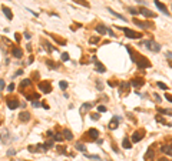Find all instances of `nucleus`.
<instances>
[{"instance_id": "obj_20", "label": "nucleus", "mask_w": 172, "mask_h": 161, "mask_svg": "<svg viewBox=\"0 0 172 161\" xmlns=\"http://www.w3.org/2000/svg\"><path fill=\"white\" fill-rule=\"evenodd\" d=\"M95 30H96L97 33H99V34H105V33H106V27L103 26V24H97Z\"/></svg>"}, {"instance_id": "obj_29", "label": "nucleus", "mask_w": 172, "mask_h": 161, "mask_svg": "<svg viewBox=\"0 0 172 161\" xmlns=\"http://www.w3.org/2000/svg\"><path fill=\"white\" fill-rule=\"evenodd\" d=\"M76 148H78L79 151H86V147H85L83 144H80V143H78V144H76Z\"/></svg>"}, {"instance_id": "obj_38", "label": "nucleus", "mask_w": 172, "mask_h": 161, "mask_svg": "<svg viewBox=\"0 0 172 161\" xmlns=\"http://www.w3.org/2000/svg\"><path fill=\"white\" fill-rule=\"evenodd\" d=\"M97 111H101V113H105V111H106V107H105V105H99V107H97Z\"/></svg>"}, {"instance_id": "obj_22", "label": "nucleus", "mask_w": 172, "mask_h": 161, "mask_svg": "<svg viewBox=\"0 0 172 161\" xmlns=\"http://www.w3.org/2000/svg\"><path fill=\"white\" fill-rule=\"evenodd\" d=\"M52 147H53V140H47L43 144V150H49V148H52Z\"/></svg>"}, {"instance_id": "obj_7", "label": "nucleus", "mask_w": 172, "mask_h": 161, "mask_svg": "<svg viewBox=\"0 0 172 161\" xmlns=\"http://www.w3.org/2000/svg\"><path fill=\"white\" fill-rule=\"evenodd\" d=\"M143 83H145V80L141 77H136V78H133V80H131V86H133L135 88H139L141 86H143Z\"/></svg>"}, {"instance_id": "obj_52", "label": "nucleus", "mask_w": 172, "mask_h": 161, "mask_svg": "<svg viewBox=\"0 0 172 161\" xmlns=\"http://www.w3.org/2000/svg\"><path fill=\"white\" fill-rule=\"evenodd\" d=\"M171 126H172V124H171Z\"/></svg>"}, {"instance_id": "obj_14", "label": "nucleus", "mask_w": 172, "mask_h": 161, "mask_svg": "<svg viewBox=\"0 0 172 161\" xmlns=\"http://www.w3.org/2000/svg\"><path fill=\"white\" fill-rule=\"evenodd\" d=\"M2 10H3V13H5V16L7 19H9V20H12V19H13V14H12V10L9 9V7H6V6H3V7H2Z\"/></svg>"}, {"instance_id": "obj_12", "label": "nucleus", "mask_w": 172, "mask_h": 161, "mask_svg": "<svg viewBox=\"0 0 172 161\" xmlns=\"http://www.w3.org/2000/svg\"><path fill=\"white\" fill-rule=\"evenodd\" d=\"M139 13L143 14V16H146V17H155V13H154V12H151V10H148V9H143V7L139 10Z\"/></svg>"}, {"instance_id": "obj_11", "label": "nucleus", "mask_w": 172, "mask_h": 161, "mask_svg": "<svg viewBox=\"0 0 172 161\" xmlns=\"http://www.w3.org/2000/svg\"><path fill=\"white\" fill-rule=\"evenodd\" d=\"M12 54H13V57L20 59V57H23V50L20 47H14L13 50H12Z\"/></svg>"}, {"instance_id": "obj_41", "label": "nucleus", "mask_w": 172, "mask_h": 161, "mask_svg": "<svg viewBox=\"0 0 172 161\" xmlns=\"http://www.w3.org/2000/svg\"><path fill=\"white\" fill-rule=\"evenodd\" d=\"M89 41H90V44H95V43H97V41H99V39H97V37H92Z\"/></svg>"}, {"instance_id": "obj_3", "label": "nucleus", "mask_w": 172, "mask_h": 161, "mask_svg": "<svg viewBox=\"0 0 172 161\" xmlns=\"http://www.w3.org/2000/svg\"><path fill=\"white\" fill-rule=\"evenodd\" d=\"M39 90L44 94H49V93L52 91V84L49 83L47 80H43V81H40L39 83Z\"/></svg>"}, {"instance_id": "obj_32", "label": "nucleus", "mask_w": 172, "mask_h": 161, "mask_svg": "<svg viewBox=\"0 0 172 161\" xmlns=\"http://www.w3.org/2000/svg\"><path fill=\"white\" fill-rule=\"evenodd\" d=\"M26 86H30V80H29V78H26V80H23L22 81V88L26 87Z\"/></svg>"}, {"instance_id": "obj_15", "label": "nucleus", "mask_w": 172, "mask_h": 161, "mask_svg": "<svg viewBox=\"0 0 172 161\" xmlns=\"http://www.w3.org/2000/svg\"><path fill=\"white\" fill-rule=\"evenodd\" d=\"M95 67H96V71H99V73H105L106 69H105V66L102 64L101 61H95Z\"/></svg>"}, {"instance_id": "obj_2", "label": "nucleus", "mask_w": 172, "mask_h": 161, "mask_svg": "<svg viewBox=\"0 0 172 161\" xmlns=\"http://www.w3.org/2000/svg\"><path fill=\"white\" fill-rule=\"evenodd\" d=\"M119 30H122L126 34V37H129V39H141L142 33H139V31H135V30H131V29H128V27H120L119 26Z\"/></svg>"}, {"instance_id": "obj_51", "label": "nucleus", "mask_w": 172, "mask_h": 161, "mask_svg": "<svg viewBox=\"0 0 172 161\" xmlns=\"http://www.w3.org/2000/svg\"><path fill=\"white\" fill-rule=\"evenodd\" d=\"M158 161H168V160H166V158H163V157H162V158H159Z\"/></svg>"}, {"instance_id": "obj_5", "label": "nucleus", "mask_w": 172, "mask_h": 161, "mask_svg": "<svg viewBox=\"0 0 172 161\" xmlns=\"http://www.w3.org/2000/svg\"><path fill=\"white\" fill-rule=\"evenodd\" d=\"M143 135H145V131H143V130H138V131H135V133L132 134V137H131V138H132V143H139V141L142 140V137H143Z\"/></svg>"}, {"instance_id": "obj_45", "label": "nucleus", "mask_w": 172, "mask_h": 161, "mask_svg": "<svg viewBox=\"0 0 172 161\" xmlns=\"http://www.w3.org/2000/svg\"><path fill=\"white\" fill-rule=\"evenodd\" d=\"M16 154V150H9L7 151V155H14Z\"/></svg>"}, {"instance_id": "obj_49", "label": "nucleus", "mask_w": 172, "mask_h": 161, "mask_svg": "<svg viewBox=\"0 0 172 161\" xmlns=\"http://www.w3.org/2000/svg\"><path fill=\"white\" fill-rule=\"evenodd\" d=\"M154 97H155V100L156 101H161V97H159L158 94H154Z\"/></svg>"}, {"instance_id": "obj_8", "label": "nucleus", "mask_w": 172, "mask_h": 161, "mask_svg": "<svg viewBox=\"0 0 172 161\" xmlns=\"http://www.w3.org/2000/svg\"><path fill=\"white\" fill-rule=\"evenodd\" d=\"M85 137H89L90 140H96L97 137H99V131L95 130V128H90V130H88V133L85 134Z\"/></svg>"}, {"instance_id": "obj_35", "label": "nucleus", "mask_w": 172, "mask_h": 161, "mask_svg": "<svg viewBox=\"0 0 172 161\" xmlns=\"http://www.w3.org/2000/svg\"><path fill=\"white\" fill-rule=\"evenodd\" d=\"M62 60L63 61H69V54H67V53H63L62 54Z\"/></svg>"}, {"instance_id": "obj_28", "label": "nucleus", "mask_w": 172, "mask_h": 161, "mask_svg": "<svg viewBox=\"0 0 172 161\" xmlns=\"http://www.w3.org/2000/svg\"><path fill=\"white\" fill-rule=\"evenodd\" d=\"M26 97L29 100H36V98H39V94H37V93H36V94H27Z\"/></svg>"}, {"instance_id": "obj_36", "label": "nucleus", "mask_w": 172, "mask_h": 161, "mask_svg": "<svg viewBox=\"0 0 172 161\" xmlns=\"http://www.w3.org/2000/svg\"><path fill=\"white\" fill-rule=\"evenodd\" d=\"M13 90H14V83H10V84H9V87H7V91L12 93Z\"/></svg>"}, {"instance_id": "obj_46", "label": "nucleus", "mask_w": 172, "mask_h": 161, "mask_svg": "<svg viewBox=\"0 0 172 161\" xmlns=\"http://www.w3.org/2000/svg\"><path fill=\"white\" fill-rule=\"evenodd\" d=\"M165 98H166L168 101H171V103H172V96H171V94H165Z\"/></svg>"}, {"instance_id": "obj_40", "label": "nucleus", "mask_w": 172, "mask_h": 161, "mask_svg": "<svg viewBox=\"0 0 172 161\" xmlns=\"http://www.w3.org/2000/svg\"><path fill=\"white\" fill-rule=\"evenodd\" d=\"M88 158H90V160H101V157L99 155H86Z\"/></svg>"}, {"instance_id": "obj_43", "label": "nucleus", "mask_w": 172, "mask_h": 161, "mask_svg": "<svg viewBox=\"0 0 172 161\" xmlns=\"http://www.w3.org/2000/svg\"><path fill=\"white\" fill-rule=\"evenodd\" d=\"M99 117H101L99 114H92V116H90V118H92V120H99Z\"/></svg>"}, {"instance_id": "obj_27", "label": "nucleus", "mask_w": 172, "mask_h": 161, "mask_svg": "<svg viewBox=\"0 0 172 161\" xmlns=\"http://www.w3.org/2000/svg\"><path fill=\"white\" fill-rule=\"evenodd\" d=\"M129 86H131V83H122V84L119 86V88H120V90H128Z\"/></svg>"}, {"instance_id": "obj_48", "label": "nucleus", "mask_w": 172, "mask_h": 161, "mask_svg": "<svg viewBox=\"0 0 172 161\" xmlns=\"http://www.w3.org/2000/svg\"><path fill=\"white\" fill-rule=\"evenodd\" d=\"M108 84H109L110 87H115V86H116V83H115V81H108Z\"/></svg>"}, {"instance_id": "obj_47", "label": "nucleus", "mask_w": 172, "mask_h": 161, "mask_svg": "<svg viewBox=\"0 0 172 161\" xmlns=\"http://www.w3.org/2000/svg\"><path fill=\"white\" fill-rule=\"evenodd\" d=\"M3 88H5V81L0 78V90H3Z\"/></svg>"}, {"instance_id": "obj_4", "label": "nucleus", "mask_w": 172, "mask_h": 161, "mask_svg": "<svg viewBox=\"0 0 172 161\" xmlns=\"http://www.w3.org/2000/svg\"><path fill=\"white\" fill-rule=\"evenodd\" d=\"M146 46V47L149 48L151 51H155V53H158L159 50H161V46H159L158 43H156V41H154V40H148V41H145V43H143Z\"/></svg>"}, {"instance_id": "obj_21", "label": "nucleus", "mask_w": 172, "mask_h": 161, "mask_svg": "<svg viewBox=\"0 0 172 161\" xmlns=\"http://www.w3.org/2000/svg\"><path fill=\"white\" fill-rule=\"evenodd\" d=\"M154 155H155V152H154V147H151L149 150H148V152L145 154V158H146V160H149V158H154Z\"/></svg>"}, {"instance_id": "obj_19", "label": "nucleus", "mask_w": 172, "mask_h": 161, "mask_svg": "<svg viewBox=\"0 0 172 161\" xmlns=\"http://www.w3.org/2000/svg\"><path fill=\"white\" fill-rule=\"evenodd\" d=\"M158 113L163 116H172V109H158Z\"/></svg>"}, {"instance_id": "obj_31", "label": "nucleus", "mask_w": 172, "mask_h": 161, "mask_svg": "<svg viewBox=\"0 0 172 161\" xmlns=\"http://www.w3.org/2000/svg\"><path fill=\"white\" fill-rule=\"evenodd\" d=\"M158 87H159V88H162V90H168V88H169V87L166 86V84L161 83V81H158Z\"/></svg>"}, {"instance_id": "obj_50", "label": "nucleus", "mask_w": 172, "mask_h": 161, "mask_svg": "<svg viewBox=\"0 0 172 161\" xmlns=\"http://www.w3.org/2000/svg\"><path fill=\"white\" fill-rule=\"evenodd\" d=\"M24 39H30V34H29L27 31H26V33H24Z\"/></svg>"}, {"instance_id": "obj_9", "label": "nucleus", "mask_w": 172, "mask_h": 161, "mask_svg": "<svg viewBox=\"0 0 172 161\" xmlns=\"http://www.w3.org/2000/svg\"><path fill=\"white\" fill-rule=\"evenodd\" d=\"M155 6H156V7H158V9L161 10L162 13H165V14H166V16L169 14V12H168V9H166V6H165V5H162V3H161L159 0H155Z\"/></svg>"}, {"instance_id": "obj_13", "label": "nucleus", "mask_w": 172, "mask_h": 161, "mask_svg": "<svg viewBox=\"0 0 172 161\" xmlns=\"http://www.w3.org/2000/svg\"><path fill=\"white\" fill-rule=\"evenodd\" d=\"M19 105H20V104H19V101H17V100H9V101H7V107H9L10 110L17 109Z\"/></svg>"}, {"instance_id": "obj_34", "label": "nucleus", "mask_w": 172, "mask_h": 161, "mask_svg": "<svg viewBox=\"0 0 172 161\" xmlns=\"http://www.w3.org/2000/svg\"><path fill=\"white\" fill-rule=\"evenodd\" d=\"M59 86H60V88H62V90H66V88H67V83H66V81H60V83H59Z\"/></svg>"}, {"instance_id": "obj_10", "label": "nucleus", "mask_w": 172, "mask_h": 161, "mask_svg": "<svg viewBox=\"0 0 172 161\" xmlns=\"http://www.w3.org/2000/svg\"><path fill=\"white\" fill-rule=\"evenodd\" d=\"M19 120H20V121H29V120H30V114L27 113V111H22V113L19 114Z\"/></svg>"}, {"instance_id": "obj_42", "label": "nucleus", "mask_w": 172, "mask_h": 161, "mask_svg": "<svg viewBox=\"0 0 172 161\" xmlns=\"http://www.w3.org/2000/svg\"><path fill=\"white\" fill-rule=\"evenodd\" d=\"M37 147H35V145H30L29 147V151H32V152H37V150H36Z\"/></svg>"}, {"instance_id": "obj_30", "label": "nucleus", "mask_w": 172, "mask_h": 161, "mask_svg": "<svg viewBox=\"0 0 172 161\" xmlns=\"http://www.w3.org/2000/svg\"><path fill=\"white\" fill-rule=\"evenodd\" d=\"M53 140H55V141H62V140H63V137H62V134H59V133H57V134H55Z\"/></svg>"}, {"instance_id": "obj_33", "label": "nucleus", "mask_w": 172, "mask_h": 161, "mask_svg": "<svg viewBox=\"0 0 172 161\" xmlns=\"http://www.w3.org/2000/svg\"><path fill=\"white\" fill-rule=\"evenodd\" d=\"M129 13H131V14H133V16H136V14L139 13V12H138V10L135 9V7H129Z\"/></svg>"}, {"instance_id": "obj_24", "label": "nucleus", "mask_w": 172, "mask_h": 161, "mask_svg": "<svg viewBox=\"0 0 172 161\" xmlns=\"http://www.w3.org/2000/svg\"><path fill=\"white\" fill-rule=\"evenodd\" d=\"M63 134H65V138H66V140H72V138H73V134H72L70 130H65V131H63Z\"/></svg>"}, {"instance_id": "obj_26", "label": "nucleus", "mask_w": 172, "mask_h": 161, "mask_svg": "<svg viewBox=\"0 0 172 161\" xmlns=\"http://www.w3.org/2000/svg\"><path fill=\"white\" fill-rule=\"evenodd\" d=\"M52 39H55V40H56V41H57V43H59V44H62V46H63V44H65V43H66L65 40H62V39H59V37H56V36H55V34H52Z\"/></svg>"}, {"instance_id": "obj_44", "label": "nucleus", "mask_w": 172, "mask_h": 161, "mask_svg": "<svg viewBox=\"0 0 172 161\" xmlns=\"http://www.w3.org/2000/svg\"><path fill=\"white\" fill-rule=\"evenodd\" d=\"M33 107H36V109H37V107H40V101L35 100V101H33Z\"/></svg>"}, {"instance_id": "obj_6", "label": "nucleus", "mask_w": 172, "mask_h": 161, "mask_svg": "<svg viewBox=\"0 0 172 161\" xmlns=\"http://www.w3.org/2000/svg\"><path fill=\"white\" fill-rule=\"evenodd\" d=\"M119 121H120V117L119 116H115L113 118H112V121L109 123V128L110 130H116V128H118V126H119Z\"/></svg>"}, {"instance_id": "obj_39", "label": "nucleus", "mask_w": 172, "mask_h": 161, "mask_svg": "<svg viewBox=\"0 0 172 161\" xmlns=\"http://www.w3.org/2000/svg\"><path fill=\"white\" fill-rule=\"evenodd\" d=\"M106 33H108V34H109L110 37H115V36H116V34H115V33H113V31L110 30V29H106Z\"/></svg>"}, {"instance_id": "obj_23", "label": "nucleus", "mask_w": 172, "mask_h": 161, "mask_svg": "<svg viewBox=\"0 0 172 161\" xmlns=\"http://www.w3.org/2000/svg\"><path fill=\"white\" fill-rule=\"evenodd\" d=\"M108 10H109V13H110V14H113L115 17H118V19H120V20H124V22H126V19H125L124 16H120V14H118L116 12H113L112 9H108Z\"/></svg>"}, {"instance_id": "obj_25", "label": "nucleus", "mask_w": 172, "mask_h": 161, "mask_svg": "<svg viewBox=\"0 0 172 161\" xmlns=\"http://www.w3.org/2000/svg\"><path fill=\"white\" fill-rule=\"evenodd\" d=\"M75 3H79V5H82V6H85V7H89V3L88 2H85V0H73Z\"/></svg>"}, {"instance_id": "obj_17", "label": "nucleus", "mask_w": 172, "mask_h": 161, "mask_svg": "<svg viewBox=\"0 0 172 161\" xmlns=\"http://www.w3.org/2000/svg\"><path fill=\"white\" fill-rule=\"evenodd\" d=\"M161 151H162V152H165L166 155L172 157V145H163V147L161 148Z\"/></svg>"}, {"instance_id": "obj_16", "label": "nucleus", "mask_w": 172, "mask_h": 161, "mask_svg": "<svg viewBox=\"0 0 172 161\" xmlns=\"http://www.w3.org/2000/svg\"><path fill=\"white\" fill-rule=\"evenodd\" d=\"M122 147L126 148V150H129V148H132V143H131V140H129V137H125L124 141H122Z\"/></svg>"}, {"instance_id": "obj_1", "label": "nucleus", "mask_w": 172, "mask_h": 161, "mask_svg": "<svg viewBox=\"0 0 172 161\" xmlns=\"http://www.w3.org/2000/svg\"><path fill=\"white\" fill-rule=\"evenodd\" d=\"M126 50H128V53H129V56H131V59H132V61L138 66V67H139V69H146V67H151L149 60H146L145 57H142L141 54H138V53L135 51V50H132L129 46H126Z\"/></svg>"}, {"instance_id": "obj_18", "label": "nucleus", "mask_w": 172, "mask_h": 161, "mask_svg": "<svg viewBox=\"0 0 172 161\" xmlns=\"http://www.w3.org/2000/svg\"><path fill=\"white\" fill-rule=\"evenodd\" d=\"M92 107H93V104H92V103H88V104L85 103V104L82 105V107H80V114H85V111H88V110H90Z\"/></svg>"}, {"instance_id": "obj_37", "label": "nucleus", "mask_w": 172, "mask_h": 161, "mask_svg": "<svg viewBox=\"0 0 172 161\" xmlns=\"http://www.w3.org/2000/svg\"><path fill=\"white\" fill-rule=\"evenodd\" d=\"M43 43H44V47H46V50H47V51H52L53 48L50 47V44H49L47 41H43Z\"/></svg>"}]
</instances>
